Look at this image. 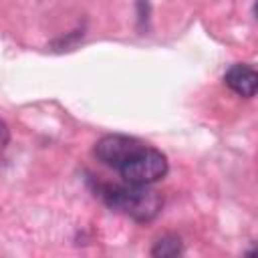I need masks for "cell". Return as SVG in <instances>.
I'll use <instances>...</instances> for the list:
<instances>
[{
	"mask_svg": "<svg viewBox=\"0 0 258 258\" xmlns=\"http://www.w3.org/2000/svg\"><path fill=\"white\" fill-rule=\"evenodd\" d=\"M99 196L109 208L127 214L135 222H151L163 206V198L149 185H101Z\"/></svg>",
	"mask_w": 258,
	"mask_h": 258,
	"instance_id": "obj_1",
	"label": "cell"
},
{
	"mask_svg": "<svg viewBox=\"0 0 258 258\" xmlns=\"http://www.w3.org/2000/svg\"><path fill=\"white\" fill-rule=\"evenodd\" d=\"M169 165H167V157L155 149V147H147L143 145L139 151H135L117 171L123 177L125 183H133V185H151L159 179L165 177Z\"/></svg>",
	"mask_w": 258,
	"mask_h": 258,
	"instance_id": "obj_2",
	"label": "cell"
},
{
	"mask_svg": "<svg viewBox=\"0 0 258 258\" xmlns=\"http://www.w3.org/2000/svg\"><path fill=\"white\" fill-rule=\"evenodd\" d=\"M143 145H145L143 141L129 135H105L95 143V157L101 163L113 169H119Z\"/></svg>",
	"mask_w": 258,
	"mask_h": 258,
	"instance_id": "obj_3",
	"label": "cell"
},
{
	"mask_svg": "<svg viewBox=\"0 0 258 258\" xmlns=\"http://www.w3.org/2000/svg\"><path fill=\"white\" fill-rule=\"evenodd\" d=\"M226 85L240 97H254L256 95V87H258V75L250 64H232L226 75H224Z\"/></svg>",
	"mask_w": 258,
	"mask_h": 258,
	"instance_id": "obj_4",
	"label": "cell"
},
{
	"mask_svg": "<svg viewBox=\"0 0 258 258\" xmlns=\"http://www.w3.org/2000/svg\"><path fill=\"white\" fill-rule=\"evenodd\" d=\"M181 240L175 236V234H165L161 236L155 246L151 248V256H157V258H171V256H177L181 254Z\"/></svg>",
	"mask_w": 258,
	"mask_h": 258,
	"instance_id": "obj_5",
	"label": "cell"
},
{
	"mask_svg": "<svg viewBox=\"0 0 258 258\" xmlns=\"http://www.w3.org/2000/svg\"><path fill=\"white\" fill-rule=\"evenodd\" d=\"M8 141H10V129H8L6 121L0 119V157L6 151V147H8Z\"/></svg>",
	"mask_w": 258,
	"mask_h": 258,
	"instance_id": "obj_6",
	"label": "cell"
}]
</instances>
